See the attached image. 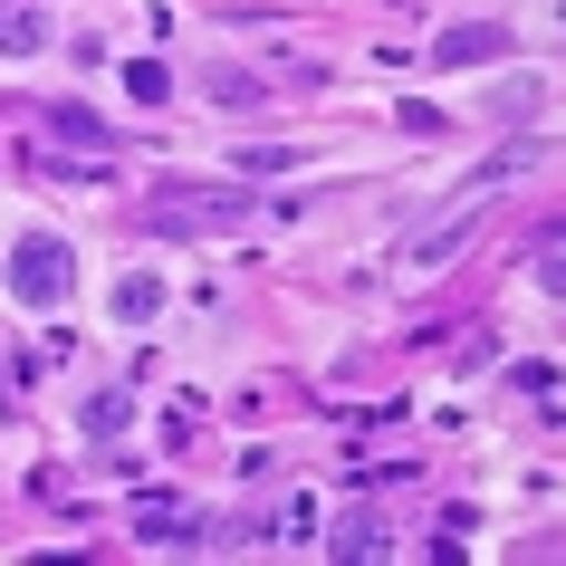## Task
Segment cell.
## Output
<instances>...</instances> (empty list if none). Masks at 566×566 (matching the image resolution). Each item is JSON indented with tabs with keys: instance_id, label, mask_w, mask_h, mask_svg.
<instances>
[{
	"instance_id": "obj_2",
	"label": "cell",
	"mask_w": 566,
	"mask_h": 566,
	"mask_svg": "<svg viewBox=\"0 0 566 566\" xmlns=\"http://www.w3.org/2000/svg\"><path fill=\"white\" fill-rule=\"evenodd\" d=\"M145 221L154 231H240L250 221V192H154Z\"/></svg>"
},
{
	"instance_id": "obj_6",
	"label": "cell",
	"mask_w": 566,
	"mask_h": 566,
	"mask_svg": "<svg viewBox=\"0 0 566 566\" xmlns=\"http://www.w3.org/2000/svg\"><path fill=\"white\" fill-rule=\"evenodd\" d=\"M125 96H135V106H164V96H174V77H164L154 59H135V67H125Z\"/></svg>"
},
{
	"instance_id": "obj_1",
	"label": "cell",
	"mask_w": 566,
	"mask_h": 566,
	"mask_svg": "<svg viewBox=\"0 0 566 566\" xmlns=\"http://www.w3.org/2000/svg\"><path fill=\"white\" fill-rule=\"evenodd\" d=\"M67 289H77V250H67V240L30 231L20 250H10V298H20V307H59Z\"/></svg>"
},
{
	"instance_id": "obj_7",
	"label": "cell",
	"mask_w": 566,
	"mask_h": 566,
	"mask_svg": "<svg viewBox=\"0 0 566 566\" xmlns=\"http://www.w3.org/2000/svg\"><path fill=\"white\" fill-rule=\"evenodd\" d=\"M154 307H164V289H154V279H125V289H116V317H154Z\"/></svg>"
},
{
	"instance_id": "obj_8",
	"label": "cell",
	"mask_w": 566,
	"mask_h": 566,
	"mask_svg": "<svg viewBox=\"0 0 566 566\" xmlns=\"http://www.w3.org/2000/svg\"><path fill=\"white\" fill-rule=\"evenodd\" d=\"M211 96H231V106H240V96H260V77H250V67H211Z\"/></svg>"
},
{
	"instance_id": "obj_4",
	"label": "cell",
	"mask_w": 566,
	"mask_h": 566,
	"mask_svg": "<svg viewBox=\"0 0 566 566\" xmlns=\"http://www.w3.org/2000/svg\"><path fill=\"white\" fill-rule=\"evenodd\" d=\"M327 547H336L346 566H375V557L394 547V537H385V518H365V509H356V518H336V537H327Z\"/></svg>"
},
{
	"instance_id": "obj_9",
	"label": "cell",
	"mask_w": 566,
	"mask_h": 566,
	"mask_svg": "<svg viewBox=\"0 0 566 566\" xmlns=\"http://www.w3.org/2000/svg\"><path fill=\"white\" fill-rule=\"evenodd\" d=\"M116 422H125V394H96V403H87V432H96V442H106Z\"/></svg>"
},
{
	"instance_id": "obj_5",
	"label": "cell",
	"mask_w": 566,
	"mask_h": 566,
	"mask_svg": "<svg viewBox=\"0 0 566 566\" xmlns=\"http://www.w3.org/2000/svg\"><path fill=\"white\" fill-rule=\"evenodd\" d=\"M500 49H509V30H490V20H471V30L442 39V59H500Z\"/></svg>"
},
{
	"instance_id": "obj_3",
	"label": "cell",
	"mask_w": 566,
	"mask_h": 566,
	"mask_svg": "<svg viewBox=\"0 0 566 566\" xmlns=\"http://www.w3.org/2000/svg\"><path fill=\"white\" fill-rule=\"evenodd\" d=\"M39 39H49V10L39 0H0V59H30Z\"/></svg>"
}]
</instances>
